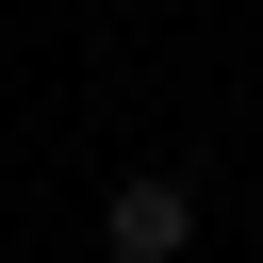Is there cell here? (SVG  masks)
<instances>
[{"label":"cell","mask_w":263,"mask_h":263,"mask_svg":"<svg viewBox=\"0 0 263 263\" xmlns=\"http://www.w3.org/2000/svg\"><path fill=\"white\" fill-rule=\"evenodd\" d=\"M99 247H115V263H181V247H197V197H181L164 164H132V181L99 197Z\"/></svg>","instance_id":"obj_1"}]
</instances>
